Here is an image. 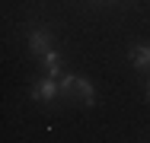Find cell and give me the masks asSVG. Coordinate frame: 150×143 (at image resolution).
Masks as SVG:
<instances>
[{
  "instance_id": "1",
  "label": "cell",
  "mask_w": 150,
  "mask_h": 143,
  "mask_svg": "<svg viewBox=\"0 0 150 143\" xmlns=\"http://www.w3.org/2000/svg\"><path fill=\"white\" fill-rule=\"evenodd\" d=\"M29 51L38 57V64H42V70H45V76H54L58 80L61 73V54L54 51V45H51V32L45 26H32L29 29Z\"/></svg>"
},
{
  "instance_id": "2",
  "label": "cell",
  "mask_w": 150,
  "mask_h": 143,
  "mask_svg": "<svg viewBox=\"0 0 150 143\" xmlns=\"http://www.w3.org/2000/svg\"><path fill=\"white\" fill-rule=\"evenodd\" d=\"M32 99L35 102H42V105H51L54 99H61V86L54 76H42L38 83L32 86Z\"/></svg>"
},
{
  "instance_id": "3",
  "label": "cell",
  "mask_w": 150,
  "mask_h": 143,
  "mask_svg": "<svg viewBox=\"0 0 150 143\" xmlns=\"http://www.w3.org/2000/svg\"><path fill=\"white\" fill-rule=\"evenodd\" d=\"M70 102H80V105H86V108H93L96 105V89H93V83L86 80V76H80L77 73V80H74V86H70V95H67Z\"/></svg>"
},
{
  "instance_id": "4",
  "label": "cell",
  "mask_w": 150,
  "mask_h": 143,
  "mask_svg": "<svg viewBox=\"0 0 150 143\" xmlns=\"http://www.w3.org/2000/svg\"><path fill=\"white\" fill-rule=\"evenodd\" d=\"M128 57H131V64L137 70H150V45H134L128 51Z\"/></svg>"
},
{
  "instance_id": "5",
  "label": "cell",
  "mask_w": 150,
  "mask_h": 143,
  "mask_svg": "<svg viewBox=\"0 0 150 143\" xmlns=\"http://www.w3.org/2000/svg\"><path fill=\"white\" fill-rule=\"evenodd\" d=\"M147 102H150V86H147Z\"/></svg>"
}]
</instances>
